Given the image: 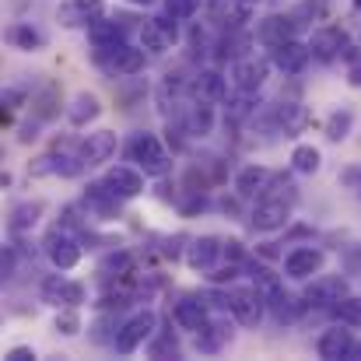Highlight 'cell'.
I'll use <instances>...</instances> for the list:
<instances>
[{"instance_id": "46", "label": "cell", "mask_w": 361, "mask_h": 361, "mask_svg": "<svg viewBox=\"0 0 361 361\" xmlns=\"http://www.w3.org/2000/svg\"><path fill=\"white\" fill-rule=\"evenodd\" d=\"M190 46H193V53H207V46H211V35H207V28H204V25H197V28H193V35H190Z\"/></svg>"}, {"instance_id": "12", "label": "cell", "mask_w": 361, "mask_h": 361, "mask_svg": "<svg viewBox=\"0 0 361 361\" xmlns=\"http://www.w3.org/2000/svg\"><path fill=\"white\" fill-rule=\"evenodd\" d=\"M270 67L274 60L270 56H256V53H242L239 60L232 63V78H235V88L242 92H259L270 78Z\"/></svg>"}, {"instance_id": "23", "label": "cell", "mask_w": 361, "mask_h": 361, "mask_svg": "<svg viewBox=\"0 0 361 361\" xmlns=\"http://www.w3.org/2000/svg\"><path fill=\"white\" fill-rule=\"evenodd\" d=\"M190 92H193V99H200V102L221 106V102L228 99V81H225L221 71H200V74L190 81Z\"/></svg>"}, {"instance_id": "4", "label": "cell", "mask_w": 361, "mask_h": 361, "mask_svg": "<svg viewBox=\"0 0 361 361\" xmlns=\"http://www.w3.org/2000/svg\"><path fill=\"white\" fill-rule=\"evenodd\" d=\"M225 298H228V312L242 326H256L267 312V295L256 284H232L225 288Z\"/></svg>"}, {"instance_id": "2", "label": "cell", "mask_w": 361, "mask_h": 361, "mask_svg": "<svg viewBox=\"0 0 361 361\" xmlns=\"http://www.w3.org/2000/svg\"><path fill=\"white\" fill-rule=\"evenodd\" d=\"M126 158H130L144 176L165 179V176L172 172V154L165 151L161 137H158V133H147V130H140V133H133V137L126 140Z\"/></svg>"}, {"instance_id": "44", "label": "cell", "mask_w": 361, "mask_h": 361, "mask_svg": "<svg viewBox=\"0 0 361 361\" xmlns=\"http://www.w3.org/2000/svg\"><path fill=\"white\" fill-rule=\"evenodd\" d=\"M341 183H344V186H348V190H351V193H355V197L361 200V165L344 169V172H341Z\"/></svg>"}, {"instance_id": "27", "label": "cell", "mask_w": 361, "mask_h": 361, "mask_svg": "<svg viewBox=\"0 0 361 361\" xmlns=\"http://www.w3.org/2000/svg\"><path fill=\"white\" fill-rule=\"evenodd\" d=\"M267 309H270V316H274V323H295L309 305H305V298H295V295H288L284 288H277L274 295H267Z\"/></svg>"}, {"instance_id": "24", "label": "cell", "mask_w": 361, "mask_h": 361, "mask_svg": "<svg viewBox=\"0 0 361 361\" xmlns=\"http://www.w3.org/2000/svg\"><path fill=\"white\" fill-rule=\"evenodd\" d=\"M120 197L106 186V183H88V190H85V207L95 214V218H102V221H109V218H120Z\"/></svg>"}, {"instance_id": "18", "label": "cell", "mask_w": 361, "mask_h": 361, "mask_svg": "<svg viewBox=\"0 0 361 361\" xmlns=\"http://www.w3.org/2000/svg\"><path fill=\"white\" fill-rule=\"evenodd\" d=\"M270 120H274V126H277V133H284V137H298L309 123H312V116H309V109L302 106V102H277L274 109H270Z\"/></svg>"}, {"instance_id": "20", "label": "cell", "mask_w": 361, "mask_h": 361, "mask_svg": "<svg viewBox=\"0 0 361 361\" xmlns=\"http://www.w3.org/2000/svg\"><path fill=\"white\" fill-rule=\"evenodd\" d=\"M316 351H319V358H326V361L351 358L355 355V337H351V330H344V323L341 326H330V330L319 334Z\"/></svg>"}, {"instance_id": "10", "label": "cell", "mask_w": 361, "mask_h": 361, "mask_svg": "<svg viewBox=\"0 0 361 361\" xmlns=\"http://www.w3.org/2000/svg\"><path fill=\"white\" fill-rule=\"evenodd\" d=\"M309 49H312V60H319V63H334V60L348 56L351 39H348V32H344L341 25H323V28L312 32Z\"/></svg>"}, {"instance_id": "15", "label": "cell", "mask_w": 361, "mask_h": 361, "mask_svg": "<svg viewBox=\"0 0 361 361\" xmlns=\"http://www.w3.org/2000/svg\"><path fill=\"white\" fill-rule=\"evenodd\" d=\"M270 60H274V67L281 74H302L309 67V60H312V49L302 39H288V42L270 46Z\"/></svg>"}, {"instance_id": "25", "label": "cell", "mask_w": 361, "mask_h": 361, "mask_svg": "<svg viewBox=\"0 0 361 361\" xmlns=\"http://www.w3.org/2000/svg\"><path fill=\"white\" fill-rule=\"evenodd\" d=\"M295 32H298V21H295L291 14H270V18H263V21H259L256 39L270 49V46H277V42L295 39Z\"/></svg>"}, {"instance_id": "19", "label": "cell", "mask_w": 361, "mask_h": 361, "mask_svg": "<svg viewBox=\"0 0 361 361\" xmlns=\"http://www.w3.org/2000/svg\"><path fill=\"white\" fill-rule=\"evenodd\" d=\"M102 14H106V4L102 0H63L60 11H56L60 25H67V28H81V25L88 28Z\"/></svg>"}, {"instance_id": "34", "label": "cell", "mask_w": 361, "mask_h": 361, "mask_svg": "<svg viewBox=\"0 0 361 361\" xmlns=\"http://www.w3.org/2000/svg\"><path fill=\"white\" fill-rule=\"evenodd\" d=\"M351 130H355V109H348V106L334 109V113L326 116V126H323V133H326V140H330V144L348 140V137H351Z\"/></svg>"}, {"instance_id": "29", "label": "cell", "mask_w": 361, "mask_h": 361, "mask_svg": "<svg viewBox=\"0 0 361 361\" xmlns=\"http://www.w3.org/2000/svg\"><path fill=\"white\" fill-rule=\"evenodd\" d=\"M232 341V323L225 319H207V326L197 334V351L200 355H218Z\"/></svg>"}, {"instance_id": "39", "label": "cell", "mask_w": 361, "mask_h": 361, "mask_svg": "<svg viewBox=\"0 0 361 361\" xmlns=\"http://www.w3.org/2000/svg\"><path fill=\"white\" fill-rule=\"evenodd\" d=\"M334 316H337L344 326H361V295H344V298L334 305Z\"/></svg>"}, {"instance_id": "42", "label": "cell", "mask_w": 361, "mask_h": 361, "mask_svg": "<svg viewBox=\"0 0 361 361\" xmlns=\"http://www.w3.org/2000/svg\"><path fill=\"white\" fill-rule=\"evenodd\" d=\"M242 267H245V263H232V259H228V267H214V270H207V277H211L214 284H228V281L239 277Z\"/></svg>"}, {"instance_id": "17", "label": "cell", "mask_w": 361, "mask_h": 361, "mask_svg": "<svg viewBox=\"0 0 361 361\" xmlns=\"http://www.w3.org/2000/svg\"><path fill=\"white\" fill-rule=\"evenodd\" d=\"M211 4V21L221 28H245L259 0H207Z\"/></svg>"}, {"instance_id": "22", "label": "cell", "mask_w": 361, "mask_h": 361, "mask_svg": "<svg viewBox=\"0 0 361 361\" xmlns=\"http://www.w3.org/2000/svg\"><path fill=\"white\" fill-rule=\"evenodd\" d=\"M102 183H106L120 200H133V197L144 193V176H140L137 165H116V169H109Z\"/></svg>"}, {"instance_id": "26", "label": "cell", "mask_w": 361, "mask_h": 361, "mask_svg": "<svg viewBox=\"0 0 361 361\" xmlns=\"http://www.w3.org/2000/svg\"><path fill=\"white\" fill-rule=\"evenodd\" d=\"M42 211H46V204H42V200H21V204H14V207H11V214H7V232H11L14 239L28 235V232L39 225Z\"/></svg>"}, {"instance_id": "45", "label": "cell", "mask_w": 361, "mask_h": 361, "mask_svg": "<svg viewBox=\"0 0 361 361\" xmlns=\"http://www.w3.org/2000/svg\"><path fill=\"white\" fill-rule=\"evenodd\" d=\"M39 126H42V120H35V116H32L28 123H21L18 140H21V144H35V140H39Z\"/></svg>"}, {"instance_id": "47", "label": "cell", "mask_w": 361, "mask_h": 361, "mask_svg": "<svg viewBox=\"0 0 361 361\" xmlns=\"http://www.w3.org/2000/svg\"><path fill=\"white\" fill-rule=\"evenodd\" d=\"M348 60H351V71H348V81L361 88V53H355V46L348 49Z\"/></svg>"}, {"instance_id": "33", "label": "cell", "mask_w": 361, "mask_h": 361, "mask_svg": "<svg viewBox=\"0 0 361 361\" xmlns=\"http://www.w3.org/2000/svg\"><path fill=\"white\" fill-rule=\"evenodd\" d=\"M99 274H102V281H123V277H130L133 274V252L130 249H113V252H106L102 259H99Z\"/></svg>"}, {"instance_id": "21", "label": "cell", "mask_w": 361, "mask_h": 361, "mask_svg": "<svg viewBox=\"0 0 361 361\" xmlns=\"http://www.w3.org/2000/svg\"><path fill=\"white\" fill-rule=\"evenodd\" d=\"M172 319L179 323V330H193V334H200L204 326H207V305H204V298L200 295H183L176 305H172Z\"/></svg>"}, {"instance_id": "40", "label": "cell", "mask_w": 361, "mask_h": 361, "mask_svg": "<svg viewBox=\"0 0 361 361\" xmlns=\"http://www.w3.org/2000/svg\"><path fill=\"white\" fill-rule=\"evenodd\" d=\"M53 330L63 334V337H78V334H81V316H78V309H60Z\"/></svg>"}, {"instance_id": "28", "label": "cell", "mask_w": 361, "mask_h": 361, "mask_svg": "<svg viewBox=\"0 0 361 361\" xmlns=\"http://www.w3.org/2000/svg\"><path fill=\"white\" fill-rule=\"evenodd\" d=\"M7 42L21 53H39V49H46V32L35 28L32 21H14L7 28Z\"/></svg>"}, {"instance_id": "53", "label": "cell", "mask_w": 361, "mask_h": 361, "mask_svg": "<svg viewBox=\"0 0 361 361\" xmlns=\"http://www.w3.org/2000/svg\"><path fill=\"white\" fill-rule=\"evenodd\" d=\"M355 11H361V0H355Z\"/></svg>"}, {"instance_id": "48", "label": "cell", "mask_w": 361, "mask_h": 361, "mask_svg": "<svg viewBox=\"0 0 361 361\" xmlns=\"http://www.w3.org/2000/svg\"><path fill=\"white\" fill-rule=\"evenodd\" d=\"M225 256L232 259V263H245V249H242L239 239H228L225 242Z\"/></svg>"}, {"instance_id": "37", "label": "cell", "mask_w": 361, "mask_h": 361, "mask_svg": "<svg viewBox=\"0 0 361 361\" xmlns=\"http://www.w3.org/2000/svg\"><path fill=\"white\" fill-rule=\"evenodd\" d=\"M245 270H249V277H252V284L263 291V295H274L277 288H284L281 284V277L267 267V263H259V259H245Z\"/></svg>"}, {"instance_id": "43", "label": "cell", "mask_w": 361, "mask_h": 361, "mask_svg": "<svg viewBox=\"0 0 361 361\" xmlns=\"http://www.w3.org/2000/svg\"><path fill=\"white\" fill-rule=\"evenodd\" d=\"M183 242H190V239H186V235H169V239H161V256H165V259L186 256V252H183Z\"/></svg>"}, {"instance_id": "41", "label": "cell", "mask_w": 361, "mask_h": 361, "mask_svg": "<svg viewBox=\"0 0 361 361\" xmlns=\"http://www.w3.org/2000/svg\"><path fill=\"white\" fill-rule=\"evenodd\" d=\"M200 7H204V0H165V11H169L172 18H179V21L193 18Z\"/></svg>"}, {"instance_id": "6", "label": "cell", "mask_w": 361, "mask_h": 361, "mask_svg": "<svg viewBox=\"0 0 361 361\" xmlns=\"http://www.w3.org/2000/svg\"><path fill=\"white\" fill-rule=\"evenodd\" d=\"M95 63H99L109 78H130V74L144 71V63H147V49H144V46H130V42H123V46H116V49L95 53Z\"/></svg>"}, {"instance_id": "3", "label": "cell", "mask_w": 361, "mask_h": 361, "mask_svg": "<svg viewBox=\"0 0 361 361\" xmlns=\"http://www.w3.org/2000/svg\"><path fill=\"white\" fill-rule=\"evenodd\" d=\"M42 252H46V259L56 267V270H71V267H78V259H81V252H85V239L74 232V228H67V225H53L49 232H46V239H42Z\"/></svg>"}, {"instance_id": "14", "label": "cell", "mask_w": 361, "mask_h": 361, "mask_svg": "<svg viewBox=\"0 0 361 361\" xmlns=\"http://www.w3.org/2000/svg\"><path fill=\"white\" fill-rule=\"evenodd\" d=\"M326 263V252L319 245H295L288 256H284V274L291 281H309L312 274H319Z\"/></svg>"}, {"instance_id": "13", "label": "cell", "mask_w": 361, "mask_h": 361, "mask_svg": "<svg viewBox=\"0 0 361 361\" xmlns=\"http://www.w3.org/2000/svg\"><path fill=\"white\" fill-rule=\"evenodd\" d=\"M116 147H120V140H116L113 130H95V133H88L78 144V154H81V165L85 169H99V165H106L116 154Z\"/></svg>"}, {"instance_id": "38", "label": "cell", "mask_w": 361, "mask_h": 361, "mask_svg": "<svg viewBox=\"0 0 361 361\" xmlns=\"http://www.w3.org/2000/svg\"><path fill=\"white\" fill-rule=\"evenodd\" d=\"M147 355L151 358H179V341L172 330H154V337L147 341Z\"/></svg>"}, {"instance_id": "31", "label": "cell", "mask_w": 361, "mask_h": 361, "mask_svg": "<svg viewBox=\"0 0 361 361\" xmlns=\"http://www.w3.org/2000/svg\"><path fill=\"white\" fill-rule=\"evenodd\" d=\"M179 120H183V126L190 130V137H207V133L214 130V102L193 99V106H190Z\"/></svg>"}, {"instance_id": "5", "label": "cell", "mask_w": 361, "mask_h": 361, "mask_svg": "<svg viewBox=\"0 0 361 361\" xmlns=\"http://www.w3.org/2000/svg\"><path fill=\"white\" fill-rule=\"evenodd\" d=\"M137 32H140V46L147 49V56H161V53H169V49L176 46V39H179V18H172V14L165 11V14H158V18H147Z\"/></svg>"}, {"instance_id": "1", "label": "cell", "mask_w": 361, "mask_h": 361, "mask_svg": "<svg viewBox=\"0 0 361 361\" xmlns=\"http://www.w3.org/2000/svg\"><path fill=\"white\" fill-rule=\"evenodd\" d=\"M295 204H298V190L288 176H274L267 183V190L256 197L252 211H249V225L256 232H277L291 221L295 214Z\"/></svg>"}, {"instance_id": "8", "label": "cell", "mask_w": 361, "mask_h": 361, "mask_svg": "<svg viewBox=\"0 0 361 361\" xmlns=\"http://www.w3.org/2000/svg\"><path fill=\"white\" fill-rule=\"evenodd\" d=\"M130 18L126 14H113V18H95L92 25H88V42H92V53H106V49H116L126 42V35H130Z\"/></svg>"}, {"instance_id": "50", "label": "cell", "mask_w": 361, "mask_h": 361, "mask_svg": "<svg viewBox=\"0 0 361 361\" xmlns=\"http://www.w3.org/2000/svg\"><path fill=\"white\" fill-rule=\"evenodd\" d=\"M21 102H25V92L21 88H7L4 92V106L7 109H21Z\"/></svg>"}, {"instance_id": "49", "label": "cell", "mask_w": 361, "mask_h": 361, "mask_svg": "<svg viewBox=\"0 0 361 361\" xmlns=\"http://www.w3.org/2000/svg\"><path fill=\"white\" fill-rule=\"evenodd\" d=\"M4 361H35V351L25 348V344H18V348H11V351L4 355Z\"/></svg>"}, {"instance_id": "52", "label": "cell", "mask_w": 361, "mask_h": 361, "mask_svg": "<svg viewBox=\"0 0 361 361\" xmlns=\"http://www.w3.org/2000/svg\"><path fill=\"white\" fill-rule=\"evenodd\" d=\"M351 361H361V344H355V355H351Z\"/></svg>"}, {"instance_id": "51", "label": "cell", "mask_w": 361, "mask_h": 361, "mask_svg": "<svg viewBox=\"0 0 361 361\" xmlns=\"http://www.w3.org/2000/svg\"><path fill=\"white\" fill-rule=\"evenodd\" d=\"M126 4H133V7H147V4H154V0H126Z\"/></svg>"}, {"instance_id": "32", "label": "cell", "mask_w": 361, "mask_h": 361, "mask_svg": "<svg viewBox=\"0 0 361 361\" xmlns=\"http://www.w3.org/2000/svg\"><path fill=\"white\" fill-rule=\"evenodd\" d=\"M270 179H274L270 169H263V165H245V169H239V176H235V193H239V197H259Z\"/></svg>"}, {"instance_id": "11", "label": "cell", "mask_w": 361, "mask_h": 361, "mask_svg": "<svg viewBox=\"0 0 361 361\" xmlns=\"http://www.w3.org/2000/svg\"><path fill=\"white\" fill-rule=\"evenodd\" d=\"M348 295V281L341 277V274H319V277H312V284L305 288V305L309 309H326V312H334V305L341 302Z\"/></svg>"}, {"instance_id": "9", "label": "cell", "mask_w": 361, "mask_h": 361, "mask_svg": "<svg viewBox=\"0 0 361 361\" xmlns=\"http://www.w3.org/2000/svg\"><path fill=\"white\" fill-rule=\"evenodd\" d=\"M39 298L53 309H78L85 302V284L81 281H71L63 274H49L42 284H39Z\"/></svg>"}, {"instance_id": "35", "label": "cell", "mask_w": 361, "mask_h": 361, "mask_svg": "<svg viewBox=\"0 0 361 361\" xmlns=\"http://www.w3.org/2000/svg\"><path fill=\"white\" fill-rule=\"evenodd\" d=\"M32 116L42 123L60 116V88H56V85H46L39 95H32Z\"/></svg>"}, {"instance_id": "36", "label": "cell", "mask_w": 361, "mask_h": 361, "mask_svg": "<svg viewBox=\"0 0 361 361\" xmlns=\"http://www.w3.org/2000/svg\"><path fill=\"white\" fill-rule=\"evenodd\" d=\"M319 165H323V151H319V147H312V144H298V147L291 151V169H295L298 176H316Z\"/></svg>"}, {"instance_id": "16", "label": "cell", "mask_w": 361, "mask_h": 361, "mask_svg": "<svg viewBox=\"0 0 361 361\" xmlns=\"http://www.w3.org/2000/svg\"><path fill=\"white\" fill-rule=\"evenodd\" d=\"M225 256V239H218V235H197V239H190L186 245V267L190 270H200V274H207V270H214V263Z\"/></svg>"}, {"instance_id": "7", "label": "cell", "mask_w": 361, "mask_h": 361, "mask_svg": "<svg viewBox=\"0 0 361 361\" xmlns=\"http://www.w3.org/2000/svg\"><path fill=\"white\" fill-rule=\"evenodd\" d=\"M154 330H158V316H154L151 309H144V312L130 316L126 323H120L113 348H116L120 355H133L137 348H144V344H147V341L154 337Z\"/></svg>"}, {"instance_id": "30", "label": "cell", "mask_w": 361, "mask_h": 361, "mask_svg": "<svg viewBox=\"0 0 361 361\" xmlns=\"http://www.w3.org/2000/svg\"><path fill=\"white\" fill-rule=\"evenodd\" d=\"M99 116H102V102H99V95H92V92H78V95L71 99V106H67L71 126H88V123H95Z\"/></svg>"}]
</instances>
